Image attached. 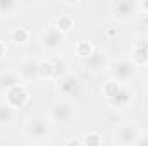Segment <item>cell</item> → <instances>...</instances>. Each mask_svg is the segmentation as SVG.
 Here are the masks:
<instances>
[{"instance_id":"1","label":"cell","mask_w":148,"mask_h":146,"mask_svg":"<svg viewBox=\"0 0 148 146\" xmlns=\"http://www.w3.org/2000/svg\"><path fill=\"white\" fill-rule=\"evenodd\" d=\"M53 122L50 120L48 115L36 113V115H29L24 120V138L33 143V145H45L53 138Z\"/></svg>"},{"instance_id":"2","label":"cell","mask_w":148,"mask_h":146,"mask_svg":"<svg viewBox=\"0 0 148 146\" xmlns=\"http://www.w3.org/2000/svg\"><path fill=\"white\" fill-rule=\"evenodd\" d=\"M38 45L43 52H47L50 55H59L67 46V35L60 33L55 26L45 28L38 35Z\"/></svg>"},{"instance_id":"3","label":"cell","mask_w":148,"mask_h":146,"mask_svg":"<svg viewBox=\"0 0 148 146\" xmlns=\"http://www.w3.org/2000/svg\"><path fill=\"white\" fill-rule=\"evenodd\" d=\"M50 120L53 124H60V126H71L77 115V107L74 103V100H66V98H59L55 100L50 107L48 113Z\"/></svg>"},{"instance_id":"4","label":"cell","mask_w":148,"mask_h":146,"mask_svg":"<svg viewBox=\"0 0 148 146\" xmlns=\"http://www.w3.org/2000/svg\"><path fill=\"white\" fill-rule=\"evenodd\" d=\"M107 72L110 76V81L126 86L127 83H131L136 77L138 69L129 59H117V60H110L109 62Z\"/></svg>"},{"instance_id":"5","label":"cell","mask_w":148,"mask_h":146,"mask_svg":"<svg viewBox=\"0 0 148 146\" xmlns=\"http://www.w3.org/2000/svg\"><path fill=\"white\" fill-rule=\"evenodd\" d=\"M109 7H110L112 19L117 23H133L141 14L140 2H134V0H117V2H112Z\"/></svg>"},{"instance_id":"6","label":"cell","mask_w":148,"mask_h":146,"mask_svg":"<svg viewBox=\"0 0 148 146\" xmlns=\"http://www.w3.org/2000/svg\"><path fill=\"white\" fill-rule=\"evenodd\" d=\"M141 134L143 132L138 124L126 120V122H121L115 126V129L112 132V139H114L115 146H134Z\"/></svg>"},{"instance_id":"7","label":"cell","mask_w":148,"mask_h":146,"mask_svg":"<svg viewBox=\"0 0 148 146\" xmlns=\"http://www.w3.org/2000/svg\"><path fill=\"white\" fill-rule=\"evenodd\" d=\"M103 96L107 100V103L114 108H124L131 103V91L124 86V84H117L114 81L105 83L103 86Z\"/></svg>"},{"instance_id":"8","label":"cell","mask_w":148,"mask_h":146,"mask_svg":"<svg viewBox=\"0 0 148 146\" xmlns=\"http://www.w3.org/2000/svg\"><path fill=\"white\" fill-rule=\"evenodd\" d=\"M55 89L59 93L60 98H66V100H74L79 91H81V81L76 74H64L60 77H57V83H55Z\"/></svg>"},{"instance_id":"9","label":"cell","mask_w":148,"mask_h":146,"mask_svg":"<svg viewBox=\"0 0 148 146\" xmlns=\"http://www.w3.org/2000/svg\"><path fill=\"white\" fill-rule=\"evenodd\" d=\"M29 100V93L26 89L24 84H19V86H14L10 88L9 91H5V103H9L14 110L23 108Z\"/></svg>"},{"instance_id":"10","label":"cell","mask_w":148,"mask_h":146,"mask_svg":"<svg viewBox=\"0 0 148 146\" xmlns=\"http://www.w3.org/2000/svg\"><path fill=\"white\" fill-rule=\"evenodd\" d=\"M129 60L136 65V69L141 67V65H148V38L147 36L143 40H138L134 43Z\"/></svg>"},{"instance_id":"11","label":"cell","mask_w":148,"mask_h":146,"mask_svg":"<svg viewBox=\"0 0 148 146\" xmlns=\"http://www.w3.org/2000/svg\"><path fill=\"white\" fill-rule=\"evenodd\" d=\"M57 76V65L50 59H41L36 62V79L40 81H50Z\"/></svg>"},{"instance_id":"12","label":"cell","mask_w":148,"mask_h":146,"mask_svg":"<svg viewBox=\"0 0 148 146\" xmlns=\"http://www.w3.org/2000/svg\"><path fill=\"white\" fill-rule=\"evenodd\" d=\"M81 62H83V65H84L88 71H91V72H102V71H107L110 60H107L102 53L95 52L91 57H88V59H84V60H81Z\"/></svg>"},{"instance_id":"13","label":"cell","mask_w":148,"mask_h":146,"mask_svg":"<svg viewBox=\"0 0 148 146\" xmlns=\"http://www.w3.org/2000/svg\"><path fill=\"white\" fill-rule=\"evenodd\" d=\"M19 84H23V79H21L19 71H5V72L0 74V89L3 93L9 91L14 86H19Z\"/></svg>"},{"instance_id":"14","label":"cell","mask_w":148,"mask_h":146,"mask_svg":"<svg viewBox=\"0 0 148 146\" xmlns=\"http://www.w3.org/2000/svg\"><path fill=\"white\" fill-rule=\"evenodd\" d=\"M21 10V3L16 0H0V17H14Z\"/></svg>"},{"instance_id":"15","label":"cell","mask_w":148,"mask_h":146,"mask_svg":"<svg viewBox=\"0 0 148 146\" xmlns=\"http://www.w3.org/2000/svg\"><path fill=\"white\" fill-rule=\"evenodd\" d=\"M14 120H16V110L12 108L9 103L0 102V127L10 126Z\"/></svg>"},{"instance_id":"16","label":"cell","mask_w":148,"mask_h":146,"mask_svg":"<svg viewBox=\"0 0 148 146\" xmlns=\"http://www.w3.org/2000/svg\"><path fill=\"white\" fill-rule=\"evenodd\" d=\"M73 26H74V21L69 14H60V16L55 19V28H57L60 33H64V35H67V33L73 29Z\"/></svg>"},{"instance_id":"17","label":"cell","mask_w":148,"mask_h":146,"mask_svg":"<svg viewBox=\"0 0 148 146\" xmlns=\"http://www.w3.org/2000/svg\"><path fill=\"white\" fill-rule=\"evenodd\" d=\"M29 38H31V33L26 28H16V29L10 31V40L16 45H24V43L29 41Z\"/></svg>"},{"instance_id":"18","label":"cell","mask_w":148,"mask_h":146,"mask_svg":"<svg viewBox=\"0 0 148 146\" xmlns=\"http://www.w3.org/2000/svg\"><path fill=\"white\" fill-rule=\"evenodd\" d=\"M76 55L81 59V60H84V59H88V57H91L93 53H95V48H93V45L91 43H88V41H79L77 45H76Z\"/></svg>"},{"instance_id":"19","label":"cell","mask_w":148,"mask_h":146,"mask_svg":"<svg viewBox=\"0 0 148 146\" xmlns=\"http://www.w3.org/2000/svg\"><path fill=\"white\" fill-rule=\"evenodd\" d=\"M81 143H83V146H102V134L91 131L81 138Z\"/></svg>"},{"instance_id":"20","label":"cell","mask_w":148,"mask_h":146,"mask_svg":"<svg viewBox=\"0 0 148 146\" xmlns=\"http://www.w3.org/2000/svg\"><path fill=\"white\" fill-rule=\"evenodd\" d=\"M134 146H148V134H141Z\"/></svg>"},{"instance_id":"21","label":"cell","mask_w":148,"mask_h":146,"mask_svg":"<svg viewBox=\"0 0 148 146\" xmlns=\"http://www.w3.org/2000/svg\"><path fill=\"white\" fill-rule=\"evenodd\" d=\"M64 146H83V143H81V139H69V141H66Z\"/></svg>"},{"instance_id":"22","label":"cell","mask_w":148,"mask_h":146,"mask_svg":"<svg viewBox=\"0 0 148 146\" xmlns=\"http://www.w3.org/2000/svg\"><path fill=\"white\" fill-rule=\"evenodd\" d=\"M140 10H141V12H145V14H148V0L140 2Z\"/></svg>"},{"instance_id":"23","label":"cell","mask_w":148,"mask_h":146,"mask_svg":"<svg viewBox=\"0 0 148 146\" xmlns=\"http://www.w3.org/2000/svg\"><path fill=\"white\" fill-rule=\"evenodd\" d=\"M3 53H5V46H3V43L0 41V57H2Z\"/></svg>"}]
</instances>
